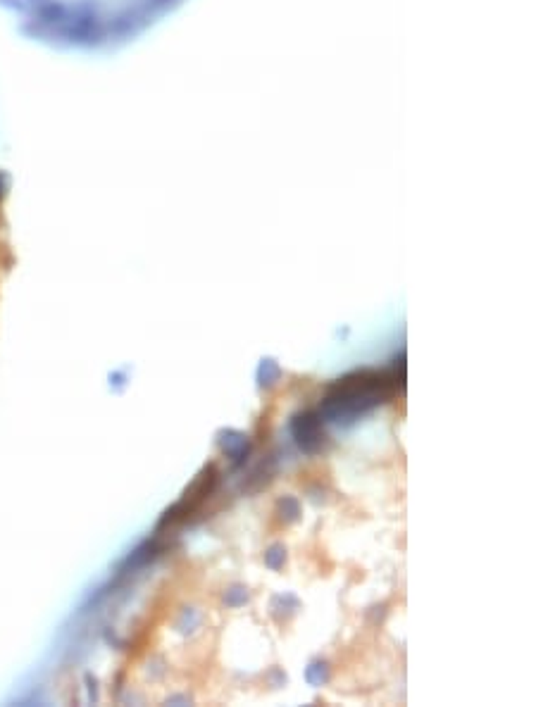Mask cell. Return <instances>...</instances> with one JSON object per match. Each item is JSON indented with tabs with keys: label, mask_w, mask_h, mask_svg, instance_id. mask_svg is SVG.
<instances>
[{
	"label": "cell",
	"mask_w": 536,
	"mask_h": 707,
	"mask_svg": "<svg viewBox=\"0 0 536 707\" xmlns=\"http://www.w3.org/2000/svg\"><path fill=\"white\" fill-rule=\"evenodd\" d=\"M395 388H398V379L391 372H374V369L353 372L329 388L324 398V412L334 419L355 417L358 412L372 410L374 405L389 400Z\"/></svg>",
	"instance_id": "cell-1"
},
{
	"label": "cell",
	"mask_w": 536,
	"mask_h": 707,
	"mask_svg": "<svg viewBox=\"0 0 536 707\" xmlns=\"http://www.w3.org/2000/svg\"><path fill=\"white\" fill-rule=\"evenodd\" d=\"M295 436H298V443L303 445L305 450H315L322 438L319 434V426H317V417L315 414H300L298 424H295Z\"/></svg>",
	"instance_id": "cell-2"
}]
</instances>
